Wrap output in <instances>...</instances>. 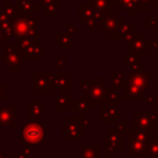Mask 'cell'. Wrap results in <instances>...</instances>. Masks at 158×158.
Instances as JSON below:
<instances>
[{
  "instance_id": "cell-1",
  "label": "cell",
  "mask_w": 158,
  "mask_h": 158,
  "mask_svg": "<svg viewBox=\"0 0 158 158\" xmlns=\"http://www.w3.org/2000/svg\"><path fill=\"white\" fill-rule=\"evenodd\" d=\"M157 139L156 133L131 128L128 133V156L130 157H146L149 156L151 142Z\"/></svg>"
},
{
  "instance_id": "cell-2",
  "label": "cell",
  "mask_w": 158,
  "mask_h": 158,
  "mask_svg": "<svg viewBox=\"0 0 158 158\" xmlns=\"http://www.w3.org/2000/svg\"><path fill=\"white\" fill-rule=\"evenodd\" d=\"M78 89L83 90V96L91 106H101L106 100L105 78H90L89 83H79Z\"/></svg>"
},
{
  "instance_id": "cell-3",
  "label": "cell",
  "mask_w": 158,
  "mask_h": 158,
  "mask_svg": "<svg viewBox=\"0 0 158 158\" xmlns=\"http://www.w3.org/2000/svg\"><path fill=\"white\" fill-rule=\"evenodd\" d=\"M17 51L22 60H38L43 53L44 44L40 42L38 37H23L16 40Z\"/></svg>"
},
{
  "instance_id": "cell-4",
  "label": "cell",
  "mask_w": 158,
  "mask_h": 158,
  "mask_svg": "<svg viewBox=\"0 0 158 158\" xmlns=\"http://www.w3.org/2000/svg\"><path fill=\"white\" fill-rule=\"evenodd\" d=\"M37 16L25 17V16H17L12 21V37L23 38V37H38L37 33Z\"/></svg>"
},
{
  "instance_id": "cell-5",
  "label": "cell",
  "mask_w": 158,
  "mask_h": 158,
  "mask_svg": "<svg viewBox=\"0 0 158 158\" xmlns=\"http://www.w3.org/2000/svg\"><path fill=\"white\" fill-rule=\"evenodd\" d=\"M21 138L28 144H44V125L38 121H32L22 125Z\"/></svg>"
},
{
  "instance_id": "cell-6",
  "label": "cell",
  "mask_w": 158,
  "mask_h": 158,
  "mask_svg": "<svg viewBox=\"0 0 158 158\" xmlns=\"http://www.w3.org/2000/svg\"><path fill=\"white\" fill-rule=\"evenodd\" d=\"M60 132L69 141H81L84 138V126L78 117H67L60 123Z\"/></svg>"
},
{
  "instance_id": "cell-7",
  "label": "cell",
  "mask_w": 158,
  "mask_h": 158,
  "mask_svg": "<svg viewBox=\"0 0 158 158\" xmlns=\"http://www.w3.org/2000/svg\"><path fill=\"white\" fill-rule=\"evenodd\" d=\"M156 118H157L156 112H152V111H135L133 112L135 128L141 130V131H146V132H152L157 127Z\"/></svg>"
},
{
  "instance_id": "cell-8",
  "label": "cell",
  "mask_w": 158,
  "mask_h": 158,
  "mask_svg": "<svg viewBox=\"0 0 158 158\" xmlns=\"http://www.w3.org/2000/svg\"><path fill=\"white\" fill-rule=\"evenodd\" d=\"M0 60L4 62V64L10 68L11 72L14 73H20L22 69H21V62H22V58L21 56L19 54V51H17V44L14 43V44H9L6 46V51L4 54L0 56Z\"/></svg>"
},
{
  "instance_id": "cell-9",
  "label": "cell",
  "mask_w": 158,
  "mask_h": 158,
  "mask_svg": "<svg viewBox=\"0 0 158 158\" xmlns=\"http://www.w3.org/2000/svg\"><path fill=\"white\" fill-rule=\"evenodd\" d=\"M52 90L51 85V73L36 72L32 75V93L35 95L43 94L47 95Z\"/></svg>"
},
{
  "instance_id": "cell-10",
  "label": "cell",
  "mask_w": 158,
  "mask_h": 158,
  "mask_svg": "<svg viewBox=\"0 0 158 158\" xmlns=\"http://www.w3.org/2000/svg\"><path fill=\"white\" fill-rule=\"evenodd\" d=\"M122 23H123V17L117 14V10H110L109 12L105 14V19L100 27V31L105 36H109L116 32Z\"/></svg>"
},
{
  "instance_id": "cell-11",
  "label": "cell",
  "mask_w": 158,
  "mask_h": 158,
  "mask_svg": "<svg viewBox=\"0 0 158 158\" xmlns=\"http://www.w3.org/2000/svg\"><path fill=\"white\" fill-rule=\"evenodd\" d=\"M126 78H127V81H130L131 84H133V85L138 86L139 89H142L143 91H146V90H148V88L151 85L152 74L146 70V67H139L138 69L131 72Z\"/></svg>"
},
{
  "instance_id": "cell-12",
  "label": "cell",
  "mask_w": 158,
  "mask_h": 158,
  "mask_svg": "<svg viewBox=\"0 0 158 158\" xmlns=\"http://www.w3.org/2000/svg\"><path fill=\"white\" fill-rule=\"evenodd\" d=\"M122 116L123 112L117 109V105L104 104L100 106V121L102 123H115Z\"/></svg>"
},
{
  "instance_id": "cell-13",
  "label": "cell",
  "mask_w": 158,
  "mask_h": 158,
  "mask_svg": "<svg viewBox=\"0 0 158 158\" xmlns=\"http://www.w3.org/2000/svg\"><path fill=\"white\" fill-rule=\"evenodd\" d=\"M106 147L112 152H121L123 149V135L117 128H106Z\"/></svg>"
},
{
  "instance_id": "cell-14",
  "label": "cell",
  "mask_w": 158,
  "mask_h": 158,
  "mask_svg": "<svg viewBox=\"0 0 158 158\" xmlns=\"http://www.w3.org/2000/svg\"><path fill=\"white\" fill-rule=\"evenodd\" d=\"M51 85L52 89H58L60 93H68V90L73 86V80L67 77L65 72L51 73Z\"/></svg>"
},
{
  "instance_id": "cell-15",
  "label": "cell",
  "mask_w": 158,
  "mask_h": 158,
  "mask_svg": "<svg viewBox=\"0 0 158 158\" xmlns=\"http://www.w3.org/2000/svg\"><path fill=\"white\" fill-rule=\"evenodd\" d=\"M146 33L144 32H135L132 42L128 44V53L142 57L146 54Z\"/></svg>"
},
{
  "instance_id": "cell-16",
  "label": "cell",
  "mask_w": 158,
  "mask_h": 158,
  "mask_svg": "<svg viewBox=\"0 0 158 158\" xmlns=\"http://www.w3.org/2000/svg\"><path fill=\"white\" fill-rule=\"evenodd\" d=\"M16 106H0V127L16 128Z\"/></svg>"
},
{
  "instance_id": "cell-17",
  "label": "cell",
  "mask_w": 158,
  "mask_h": 158,
  "mask_svg": "<svg viewBox=\"0 0 158 158\" xmlns=\"http://www.w3.org/2000/svg\"><path fill=\"white\" fill-rule=\"evenodd\" d=\"M144 93L146 91H143L138 86L127 81L125 84L123 89H122V94H120V100H138V101H142V100L146 99Z\"/></svg>"
},
{
  "instance_id": "cell-18",
  "label": "cell",
  "mask_w": 158,
  "mask_h": 158,
  "mask_svg": "<svg viewBox=\"0 0 158 158\" xmlns=\"http://www.w3.org/2000/svg\"><path fill=\"white\" fill-rule=\"evenodd\" d=\"M44 111L43 100H28L27 101V116L33 121H38Z\"/></svg>"
},
{
  "instance_id": "cell-19",
  "label": "cell",
  "mask_w": 158,
  "mask_h": 158,
  "mask_svg": "<svg viewBox=\"0 0 158 158\" xmlns=\"http://www.w3.org/2000/svg\"><path fill=\"white\" fill-rule=\"evenodd\" d=\"M17 15L19 16H25V17H31L33 16V11L37 10V5L33 4L31 0H16L15 2Z\"/></svg>"
},
{
  "instance_id": "cell-20",
  "label": "cell",
  "mask_w": 158,
  "mask_h": 158,
  "mask_svg": "<svg viewBox=\"0 0 158 158\" xmlns=\"http://www.w3.org/2000/svg\"><path fill=\"white\" fill-rule=\"evenodd\" d=\"M79 156L78 158H101V147L96 146H78Z\"/></svg>"
},
{
  "instance_id": "cell-21",
  "label": "cell",
  "mask_w": 158,
  "mask_h": 158,
  "mask_svg": "<svg viewBox=\"0 0 158 158\" xmlns=\"http://www.w3.org/2000/svg\"><path fill=\"white\" fill-rule=\"evenodd\" d=\"M73 96L68 93H60L57 98H56V101H54V109L56 111L58 112H64L67 111L68 106H72L73 104Z\"/></svg>"
},
{
  "instance_id": "cell-22",
  "label": "cell",
  "mask_w": 158,
  "mask_h": 158,
  "mask_svg": "<svg viewBox=\"0 0 158 158\" xmlns=\"http://www.w3.org/2000/svg\"><path fill=\"white\" fill-rule=\"evenodd\" d=\"M0 30L4 32L6 38L12 37V21L4 11V5H0Z\"/></svg>"
},
{
  "instance_id": "cell-23",
  "label": "cell",
  "mask_w": 158,
  "mask_h": 158,
  "mask_svg": "<svg viewBox=\"0 0 158 158\" xmlns=\"http://www.w3.org/2000/svg\"><path fill=\"white\" fill-rule=\"evenodd\" d=\"M133 32H135V22L128 21V22H123L116 32H114V33H111L106 37L107 38H123L126 35H130V33H133Z\"/></svg>"
},
{
  "instance_id": "cell-24",
  "label": "cell",
  "mask_w": 158,
  "mask_h": 158,
  "mask_svg": "<svg viewBox=\"0 0 158 158\" xmlns=\"http://www.w3.org/2000/svg\"><path fill=\"white\" fill-rule=\"evenodd\" d=\"M139 64H141V57L135 56V54H130V53L122 56V65L125 68H128L131 72L138 69L141 67Z\"/></svg>"
},
{
  "instance_id": "cell-25",
  "label": "cell",
  "mask_w": 158,
  "mask_h": 158,
  "mask_svg": "<svg viewBox=\"0 0 158 158\" xmlns=\"http://www.w3.org/2000/svg\"><path fill=\"white\" fill-rule=\"evenodd\" d=\"M56 43L60 46L62 49H72L73 48V40L69 32L64 33H56Z\"/></svg>"
},
{
  "instance_id": "cell-26",
  "label": "cell",
  "mask_w": 158,
  "mask_h": 158,
  "mask_svg": "<svg viewBox=\"0 0 158 158\" xmlns=\"http://www.w3.org/2000/svg\"><path fill=\"white\" fill-rule=\"evenodd\" d=\"M90 106H91V105L88 102V100L80 94V95L78 96V99L73 101V104H72L70 107H72V110H73L74 112H78V114H85V112L89 110Z\"/></svg>"
},
{
  "instance_id": "cell-27",
  "label": "cell",
  "mask_w": 158,
  "mask_h": 158,
  "mask_svg": "<svg viewBox=\"0 0 158 158\" xmlns=\"http://www.w3.org/2000/svg\"><path fill=\"white\" fill-rule=\"evenodd\" d=\"M95 11L96 10L90 5H79L78 6V20L81 22H85V21L93 19Z\"/></svg>"
},
{
  "instance_id": "cell-28",
  "label": "cell",
  "mask_w": 158,
  "mask_h": 158,
  "mask_svg": "<svg viewBox=\"0 0 158 158\" xmlns=\"http://www.w3.org/2000/svg\"><path fill=\"white\" fill-rule=\"evenodd\" d=\"M126 83H127V78H125L122 73H120V72L111 73V89H114V90L121 89L122 90Z\"/></svg>"
},
{
  "instance_id": "cell-29",
  "label": "cell",
  "mask_w": 158,
  "mask_h": 158,
  "mask_svg": "<svg viewBox=\"0 0 158 158\" xmlns=\"http://www.w3.org/2000/svg\"><path fill=\"white\" fill-rule=\"evenodd\" d=\"M89 5L93 6L96 11H100V12H109L111 10V0H89Z\"/></svg>"
},
{
  "instance_id": "cell-30",
  "label": "cell",
  "mask_w": 158,
  "mask_h": 158,
  "mask_svg": "<svg viewBox=\"0 0 158 158\" xmlns=\"http://www.w3.org/2000/svg\"><path fill=\"white\" fill-rule=\"evenodd\" d=\"M58 10H60V0H52L48 5H46L42 9L46 16H54Z\"/></svg>"
},
{
  "instance_id": "cell-31",
  "label": "cell",
  "mask_w": 158,
  "mask_h": 158,
  "mask_svg": "<svg viewBox=\"0 0 158 158\" xmlns=\"http://www.w3.org/2000/svg\"><path fill=\"white\" fill-rule=\"evenodd\" d=\"M2 5H4V11H5V14L10 17L11 21H14V20L19 16V15H17V10H16V6L12 5L10 0H5Z\"/></svg>"
},
{
  "instance_id": "cell-32",
  "label": "cell",
  "mask_w": 158,
  "mask_h": 158,
  "mask_svg": "<svg viewBox=\"0 0 158 158\" xmlns=\"http://www.w3.org/2000/svg\"><path fill=\"white\" fill-rule=\"evenodd\" d=\"M118 100H120V94L117 93V90H114V89H107L106 90V100H105L104 104L117 105V101Z\"/></svg>"
},
{
  "instance_id": "cell-33",
  "label": "cell",
  "mask_w": 158,
  "mask_h": 158,
  "mask_svg": "<svg viewBox=\"0 0 158 158\" xmlns=\"http://www.w3.org/2000/svg\"><path fill=\"white\" fill-rule=\"evenodd\" d=\"M146 48L149 51H158V38H146Z\"/></svg>"
},
{
  "instance_id": "cell-34",
  "label": "cell",
  "mask_w": 158,
  "mask_h": 158,
  "mask_svg": "<svg viewBox=\"0 0 158 158\" xmlns=\"http://www.w3.org/2000/svg\"><path fill=\"white\" fill-rule=\"evenodd\" d=\"M117 131L121 133V135H128L130 133V125L127 122H121V123H117Z\"/></svg>"
},
{
  "instance_id": "cell-35",
  "label": "cell",
  "mask_w": 158,
  "mask_h": 158,
  "mask_svg": "<svg viewBox=\"0 0 158 158\" xmlns=\"http://www.w3.org/2000/svg\"><path fill=\"white\" fill-rule=\"evenodd\" d=\"M21 153H22V156H25L26 158L31 157V156L33 154V153H32V146L28 144V143H23V144L21 146Z\"/></svg>"
},
{
  "instance_id": "cell-36",
  "label": "cell",
  "mask_w": 158,
  "mask_h": 158,
  "mask_svg": "<svg viewBox=\"0 0 158 158\" xmlns=\"http://www.w3.org/2000/svg\"><path fill=\"white\" fill-rule=\"evenodd\" d=\"M149 157H158V139H154L153 142H151Z\"/></svg>"
},
{
  "instance_id": "cell-37",
  "label": "cell",
  "mask_w": 158,
  "mask_h": 158,
  "mask_svg": "<svg viewBox=\"0 0 158 158\" xmlns=\"http://www.w3.org/2000/svg\"><path fill=\"white\" fill-rule=\"evenodd\" d=\"M157 19L154 17V16H151V15H147L146 17H144V26L147 27V28H149V27H153V26H156L157 25Z\"/></svg>"
},
{
  "instance_id": "cell-38",
  "label": "cell",
  "mask_w": 158,
  "mask_h": 158,
  "mask_svg": "<svg viewBox=\"0 0 158 158\" xmlns=\"http://www.w3.org/2000/svg\"><path fill=\"white\" fill-rule=\"evenodd\" d=\"M67 56L65 54H57L56 57H54V59H56V65L57 67H64L65 65V63H67Z\"/></svg>"
},
{
  "instance_id": "cell-39",
  "label": "cell",
  "mask_w": 158,
  "mask_h": 158,
  "mask_svg": "<svg viewBox=\"0 0 158 158\" xmlns=\"http://www.w3.org/2000/svg\"><path fill=\"white\" fill-rule=\"evenodd\" d=\"M144 105L146 106H157V98L154 95H148L144 99Z\"/></svg>"
},
{
  "instance_id": "cell-40",
  "label": "cell",
  "mask_w": 158,
  "mask_h": 158,
  "mask_svg": "<svg viewBox=\"0 0 158 158\" xmlns=\"http://www.w3.org/2000/svg\"><path fill=\"white\" fill-rule=\"evenodd\" d=\"M67 28H68V31L67 32H69L70 35H74V33H77L78 32V27H75V26H73V22L72 21H67Z\"/></svg>"
},
{
  "instance_id": "cell-41",
  "label": "cell",
  "mask_w": 158,
  "mask_h": 158,
  "mask_svg": "<svg viewBox=\"0 0 158 158\" xmlns=\"http://www.w3.org/2000/svg\"><path fill=\"white\" fill-rule=\"evenodd\" d=\"M79 118H80V121H81V123H83L84 127H89L90 126V120L84 114H79Z\"/></svg>"
},
{
  "instance_id": "cell-42",
  "label": "cell",
  "mask_w": 158,
  "mask_h": 158,
  "mask_svg": "<svg viewBox=\"0 0 158 158\" xmlns=\"http://www.w3.org/2000/svg\"><path fill=\"white\" fill-rule=\"evenodd\" d=\"M6 158H26L25 156H22V153L20 152H16V151H11L10 152V156H7Z\"/></svg>"
},
{
  "instance_id": "cell-43",
  "label": "cell",
  "mask_w": 158,
  "mask_h": 158,
  "mask_svg": "<svg viewBox=\"0 0 158 158\" xmlns=\"http://www.w3.org/2000/svg\"><path fill=\"white\" fill-rule=\"evenodd\" d=\"M141 4H143V5H147V6H149V7H152V6H154L156 4H157V0H138Z\"/></svg>"
},
{
  "instance_id": "cell-44",
  "label": "cell",
  "mask_w": 158,
  "mask_h": 158,
  "mask_svg": "<svg viewBox=\"0 0 158 158\" xmlns=\"http://www.w3.org/2000/svg\"><path fill=\"white\" fill-rule=\"evenodd\" d=\"M133 35H135V32H133V33H130V35H126V36L122 38V41L128 46V44L132 42V40H133Z\"/></svg>"
},
{
  "instance_id": "cell-45",
  "label": "cell",
  "mask_w": 158,
  "mask_h": 158,
  "mask_svg": "<svg viewBox=\"0 0 158 158\" xmlns=\"http://www.w3.org/2000/svg\"><path fill=\"white\" fill-rule=\"evenodd\" d=\"M5 99V85L0 83V101Z\"/></svg>"
},
{
  "instance_id": "cell-46",
  "label": "cell",
  "mask_w": 158,
  "mask_h": 158,
  "mask_svg": "<svg viewBox=\"0 0 158 158\" xmlns=\"http://www.w3.org/2000/svg\"><path fill=\"white\" fill-rule=\"evenodd\" d=\"M5 40H6V36H5V35H4V32L0 30V44L5 43Z\"/></svg>"
},
{
  "instance_id": "cell-47",
  "label": "cell",
  "mask_w": 158,
  "mask_h": 158,
  "mask_svg": "<svg viewBox=\"0 0 158 158\" xmlns=\"http://www.w3.org/2000/svg\"><path fill=\"white\" fill-rule=\"evenodd\" d=\"M105 154H106V157H111V156H112V151H110V149H107Z\"/></svg>"
},
{
  "instance_id": "cell-48",
  "label": "cell",
  "mask_w": 158,
  "mask_h": 158,
  "mask_svg": "<svg viewBox=\"0 0 158 158\" xmlns=\"http://www.w3.org/2000/svg\"><path fill=\"white\" fill-rule=\"evenodd\" d=\"M0 158H6V157H5V154H4V152H2V151H0Z\"/></svg>"
},
{
  "instance_id": "cell-49",
  "label": "cell",
  "mask_w": 158,
  "mask_h": 158,
  "mask_svg": "<svg viewBox=\"0 0 158 158\" xmlns=\"http://www.w3.org/2000/svg\"><path fill=\"white\" fill-rule=\"evenodd\" d=\"M156 74H157V83H158V67L156 68Z\"/></svg>"
},
{
  "instance_id": "cell-50",
  "label": "cell",
  "mask_w": 158,
  "mask_h": 158,
  "mask_svg": "<svg viewBox=\"0 0 158 158\" xmlns=\"http://www.w3.org/2000/svg\"><path fill=\"white\" fill-rule=\"evenodd\" d=\"M156 115H157V117H158V105L156 106Z\"/></svg>"
},
{
  "instance_id": "cell-51",
  "label": "cell",
  "mask_w": 158,
  "mask_h": 158,
  "mask_svg": "<svg viewBox=\"0 0 158 158\" xmlns=\"http://www.w3.org/2000/svg\"><path fill=\"white\" fill-rule=\"evenodd\" d=\"M156 31H157V33H158V22H157V25H156Z\"/></svg>"
},
{
  "instance_id": "cell-52",
  "label": "cell",
  "mask_w": 158,
  "mask_h": 158,
  "mask_svg": "<svg viewBox=\"0 0 158 158\" xmlns=\"http://www.w3.org/2000/svg\"><path fill=\"white\" fill-rule=\"evenodd\" d=\"M60 158H67V157H65V156H62V157H60Z\"/></svg>"
},
{
  "instance_id": "cell-53",
  "label": "cell",
  "mask_w": 158,
  "mask_h": 158,
  "mask_svg": "<svg viewBox=\"0 0 158 158\" xmlns=\"http://www.w3.org/2000/svg\"><path fill=\"white\" fill-rule=\"evenodd\" d=\"M151 158H158V157H151Z\"/></svg>"
}]
</instances>
